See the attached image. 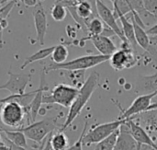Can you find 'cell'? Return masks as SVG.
<instances>
[{
  "label": "cell",
  "mask_w": 157,
  "mask_h": 150,
  "mask_svg": "<svg viewBox=\"0 0 157 150\" xmlns=\"http://www.w3.org/2000/svg\"><path fill=\"white\" fill-rule=\"evenodd\" d=\"M98 83H99V75L96 71H94L88 76L85 83L79 89L78 94L75 100L74 101L73 104L69 108V112L67 113L66 119L59 131L61 132L65 131L79 116V114L81 113V112L83 111V109L86 107V103L92 97L93 93L95 92L96 89L98 88Z\"/></svg>",
  "instance_id": "cell-1"
},
{
  "label": "cell",
  "mask_w": 157,
  "mask_h": 150,
  "mask_svg": "<svg viewBox=\"0 0 157 150\" xmlns=\"http://www.w3.org/2000/svg\"><path fill=\"white\" fill-rule=\"evenodd\" d=\"M109 55L102 54H88L75 58L70 61H66L63 64H50L44 68L46 73L55 70H66V71H77V70H86L93 68L98 65H101L109 60Z\"/></svg>",
  "instance_id": "cell-2"
},
{
  "label": "cell",
  "mask_w": 157,
  "mask_h": 150,
  "mask_svg": "<svg viewBox=\"0 0 157 150\" xmlns=\"http://www.w3.org/2000/svg\"><path fill=\"white\" fill-rule=\"evenodd\" d=\"M28 119L27 110L17 101H9L0 108L1 122L12 129H19L23 127L24 121Z\"/></svg>",
  "instance_id": "cell-3"
},
{
  "label": "cell",
  "mask_w": 157,
  "mask_h": 150,
  "mask_svg": "<svg viewBox=\"0 0 157 150\" xmlns=\"http://www.w3.org/2000/svg\"><path fill=\"white\" fill-rule=\"evenodd\" d=\"M57 118H48L40 120L39 122H34L27 126H23L19 129L28 139L32 140L36 143L41 144L52 133L54 132L56 128Z\"/></svg>",
  "instance_id": "cell-4"
},
{
  "label": "cell",
  "mask_w": 157,
  "mask_h": 150,
  "mask_svg": "<svg viewBox=\"0 0 157 150\" xmlns=\"http://www.w3.org/2000/svg\"><path fill=\"white\" fill-rule=\"evenodd\" d=\"M79 89L66 84H58L51 94L43 96V104H57L63 108H70L78 94Z\"/></svg>",
  "instance_id": "cell-5"
},
{
  "label": "cell",
  "mask_w": 157,
  "mask_h": 150,
  "mask_svg": "<svg viewBox=\"0 0 157 150\" xmlns=\"http://www.w3.org/2000/svg\"><path fill=\"white\" fill-rule=\"evenodd\" d=\"M126 120H117L113 122L99 124L93 125L87 132H86L83 139L84 146H90L92 144H98V142L104 140L115 131L120 129V127L125 124Z\"/></svg>",
  "instance_id": "cell-6"
},
{
  "label": "cell",
  "mask_w": 157,
  "mask_h": 150,
  "mask_svg": "<svg viewBox=\"0 0 157 150\" xmlns=\"http://www.w3.org/2000/svg\"><path fill=\"white\" fill-rule=\"evenodd\" d=\"M109 61L114 70L122 71L134 67L138 63V57L130 42H122L121 49L113 53Z\"/></svg>",
  "instance_id": "cell-7"
},
{
  "label": "cell",
  "mask_w": 157,
  "mask_h": 150,
  "mask_svg": "<svg viewBox=\"0 0 157 150\" xmlns=\"http://www.w3.org/2000/svg\"><path fill=\"white\" fill-rule=\"evenodd\" d=\"M96 6H97L98 16L104 22L106 27L109 28V30H111L114 32V34L117 35L121 39V42H129L124 36L122 29L118 24V18H116L114 11H112L101 0H97Z\"/></svg>",
  "instance_id": "cell-8"
},
{
  "label": "cell",
  "mask_w": 157,
  "mask_h": 150,
  "mask_svg": "<svg viewBox=\"0 0 157 150\" xmlns=\"http://www.w3.org/2000/svg\"><path fill=\"white\" fill-rule=\"evenodd\" d=\"M155 96H157V92L151 94H142L138 96L131 104V106L125 110H123L121 106L119 103H117V105L121 110V114L119 119L128 120L135 115H138L142 112L148 111L150 109V106L152 105V101Z\"/></svg>",
  "instance_id": "cell-9"
},
{
  "label": "cell",
  "mask_w": 157,
  "mask_h": 150,
  "mask_svg": "<svg viewBox=\"0 0 157 150\" xmlns=\"http://www.w3.org/2000/svg\"><path fill=\"white\" fill-rule=\"evenodd\" d=\"M8 80L0 86V90H7L11 95H23L31 80V74H16L8 71Z\"/></svg>",
  "instance_id": "cell-10"
},
{
  "label": "cell",
  "mask_w": 157,
  "mask_h": 150,
  "mask_svg": "<svg viewBox=\"0 0 157 150\" xmlns=\"http://www.w3.org/2000/svg\"><path fill=\"white\" fill-rule=\"evenodd\" d=\"M45 74H46V72L43 69L42 72H41V75H40V87L36 89V93H35L32 101H30V103L28 106L25 107L26 110H27L28 121H29V124L36 122L37 115L40 113L41 105L43 104L42 101H43L44 92L49 89L48 86L46 85V82H45Z\"/></svg>",
  "instance_id": "cell-11"
},
{
  "label": "cell",
  "mask_w": 157,
  "mask_h": 150,
  "mask_svg": "<svg viewBox=\"0 0 157 150\" xmlns=\"http://www.w3.org/2000/svg\"><path fill=\"white\" fill-rule=\"evenodd\" d=\"M125 125L128 127L130 134L138 144L142 146H148L157 148V144L153 140L150 134L134 120L132 119L126 120Z\"/></svg>",
  "instance_id": "cell-12"
},
{
  "label": "cell",
  "mask_w": 157,
  "mask_h": 150,
  "mask_svg": "<svg viewBox=\"0 0 157 150\" xmlns=\"http://www.w3.org/2000/svg\"><path fill=\"white\" fill-rule=\"evenodd\" d=\"M33 19L37 35V41H39L40 45L43 46L48 29V21L45 9L42 6L41 3H38V5L35 6L33 10Z\"/></svg>",
  "instance_id": "cell-13"
},
{
  "label": "cell",
  "mask_w": 157,
  "mask_h": 150,
  "mask_svg": "<svg viewBox=\"0 0 157 150\" xmlns=\"http://www.w3.org/2000/svg\"><path fill=\"white\" fill-rule=\"evenodd\" d=\"M86 41H91L95 48L99 52V54L110 56L115 53L118 48L113 41L106 35H98V36H86L79 41V42H85Z\"/></svg>",
  "instance_id": "cell-14"
},
{
  "label": "cell",
  "mask_w": 157,
  "mask_h": 150,
  "mask_svg": "<svg viewBox=\"0 0 157 150\" xmlns=\"http://www.w3.org/2000/svg\"><path fill=\"white\" fill-rule=\"evenodd\" d=\"M130 119L134 120L148 133L157 134V108L148 110Z\"/></svg>",
  "instance_id": "cell-15"
},
{
  "label": "cell",
  "mask_w": 157,
  "mask_h": 150,
  "mask_svg": "<svg viewBox=\"0 0 157 150\" xmlns=\"http://www.w3.org/2000/svg\"><path fill=\"white\" fill-rule=\"evenodd\" d=\"M139 144L130 134L128 127L123 124L120 127V134L113 150H138Z\"/></svg>",
  "instance_id": "cell-16"
},
{
  "label": "cell",
  "mask_w": 157,
  "mask_h": 150,
  "mask_svg": "<svg viewBox=\"0 0 157 150\" xmlns=\"http://www.w3.org/2000/svg\"><path fill=\"white\" fill-rule=\"evenodd\" d=\"M135 91L141 95L157 92V73L150 76L140 77L135 86Z\"/></svg>",
  "instance_id": "cell-17"
},
{
  "label": "cell",
  "mask_w": 157,
  "mask_h": 150,
  "mask_svg": "<svg viewBox=\"0 0 157 150\" xmlns=\"http://www.w3.org/2000/svg\"><path fill=\"white\" fill-rule=\"evenodd\" d=\"M114 14H115L116 18L121 20V29H122L125 38L127 39V41L131 43V45L132 47H136L137 43H136V40H135V36H134V29H133V24H132V20H130L127 18V16L122 15L121 13L114 11Z\"/></svg>",
  "instance_id": "cell-18"
},
{
  "label": "cell",
  "mask_w": 157,
  "mask_h": 150,
  "mask_svg": "<svg viewBox=\"0 0 157 150\" xmlns=\"http://www.w3.org/2000/svg\"><path fill=\"white\" fill-rule=\"evenodd\" d=\"M1 133L12 143H14L17 146H19L21 148H27L28 149V142H27V137L26 136L19 130H9V129H4L0 128Z\"/></svg>",
  "instance_id": "cell-19"
},
{
  "label": "cell",
  "mask_w": 157,
  "mask_h": 150,
  "mask_svg": "<svg viewBox=\"0 0 157 150\" xmlns=\"http://www.w3.org/2000/svg\"><path fill=\"white\" fill-rule=\"evenodd\" d=\"M132 24H133V29H134V36L136 40L137 45H139L142 49L144 51L147 50L148 45H149V40H150V35L147 33L146 30L140 26L137 22L134 21V19L131 18Z\"/></svg>",
  "instance_id": "cell-20"
},
{
  "label": "cell",
  "mask_w": 157,
  "mask_h": 150,
  "mask_svg": "<svg viewBox=\"0 0 157 150\" xmlns=\"http://www.w3.org/2000/svg\"><path fill=\"white\" fill-rule=\"evenodd\" d=\"M54 46H51V47H46V48H42V49H40L38 50L36 53H34L33 54H31L30 56L27 57L24 61V63L22 64V65L20 66V69L23 70L25 69L28 65L35 63V62H38V61H40V60H43L45 58H47L48 56H51V54L52 53L53 50H54Z\"/></svg>",
  "instance_id": "cell-21"
},
{
  "label": "cell",
  "mask_w": 157,
  "mask_h": 150,
  "mask_svg": "<svg viewBox=\"0 0 157 150\" xmlns=\"http://www.w3.org/2000/svg\"><path fill=\"white\" fill-rule=\"evenodd\" d=\"M105 27L106 25L99 17H94L88 21L86 28V31L88 32L87 36H98L104 34V31L106 30Z\"/></svg>",
  "instance_id": "cell-22"
},
{
  "label": "cell",
  "mask_w": 157,
  "mask_h": 150,
  "mask_svg": "<svg viewBox=\"0 0 157 150\" xmlns=\"http://www.w3.org/2000/svg\"><path fill=\"white\" fill-rule=\"evenodd\" d=\"M68 138L63 132L52 134L51 137V146L52 150H66L68 148Z\"/></svg>",
  "instance_id": "cell-23"
},
{
  "label": "cell",
  "mask_w": 157,
  "mask_h": 150,
  "mask_svg": "<svg viewBox=\"0 0 157 150\" xmlns=\"http://www.w3.org/2000/svg\"><path fill=\"white\" fill-rule=\"evenodd\" d=\"M68 55H69L68 48L66 47L65 44L61 43V44L55 45L54 50L52 53L51 54V57L54 64H63L66 62Z\"/></svg>",
  "instance_id": "cell-24"
},
{
  "label": "cell",
  "mask_w": 157,
  "mask_h": 150,
  "mask_svg": "<svg viewBox=\"0 0 157 150\" xmlns=\"http://www.w3.org/2000/svg\"><path fill=\"white\" fill-rule=\"evenodd\" d=\"M67 12L68 10L66 6L63 5V3L61 0H59L52 6L51 9V16L55 21L61 22L65 19L67 16Z\"/></svg>",
  "instance_id": "cell-25"
},
{
  "label": "cell",
  "mask_w": 157,
  "mask_h": 150,
  "mask_svg": "<svg viewBox=\"0 0 157 150\" xmlns=\"http://www.w3.org/2000/svg\"><path fill=\"white\" fill-rule=\"evenodd\" d=\"M119 134H120V129L115 131L113 134H111L109 136H108L104 140L98 142L96 145V148L94 150H113L116 145Z\"/></svg>",
  "instance_id": "cell-26"
},
{
  "label": "cell",
  "mask_w": 157,
  "mask_h": 150,
  "mask_svg": "<svg viewBox=\"0 0 157 150\" xmlns=\"http://www.w3.org/2000/svg\"><path fill=\"white\" fill-rule=\"evenodd\" d=\"M85 71L86 70H77V71H69L70 74V79L72 81V86L80 89L82 85L85 83Z\"/></svg>",
  "instance_id": "cell-27"
},
{
  "label": "cell",
  "mask_w": 157,
  "mask_h": 150,
  "mask_svg": "<svg viewBox=\"0 0 157 150\" xmlns=\"http://www.w3.org/2000/svg\"><path fill=\"white\" fill-rule=\"evenodd\" d=\"M126 2L129 4L130 7L132 8V14L133 13H137L139 14L141 17L143 16H150L144 9V3H143V0H126Z\"/></svg>",
  "instance_id": "cell-28"
},
{
  "label": "cell",
  "mask_w": 157,
  "mask_h": 150,
  "mask_svg": "<svg viewBox=\"0 0 157 150\" xmlns=\"http://www.w3.org/2000/svg\"><path fill=\"white\" fill-rule=\"evenodd\" d=\"M145 11L152 17L157 18V0H143Z\"/></svg>",
  "instance_id": "cell-29"
},
{
  "label": "cell",
  "mask_w": 157,
  "mask_h": 150,
  "mask_svg": "<svg viewBox=\"0 0 157 150\" xmlns=\"http://www.w3.org/2000/svg\"><path fill=\"white\" fill-rule=\"evenodd\" d=\"M16 3H17V0H9L7 2H6V4L3 6H0V18L6 19L7 17L9 16L11 10L15 6Z\"/></svg>",
  "instance_id": "cell-30"
},
{
  "label": "cell",
  "mask_w": 157,
  "mask_h": 150,
  "mask_svg": "<svg viewBox=\"0 0 157 150\" xmlns=\"http://www.w3.org/2000/svg\"><path fill=\"white\" fill-rule=\"evenodd\" d=\"M87 125H88V123L86 122L85 125L83 127V130H82L79 137H78V139L66 150H83V146H84L83 145V139H84V136H85V134H86V132L87 130Z\"/></svg>",
  "instance_id": "cell-31"
},
{
  "label": "cell",
  "mask_w": 157,
  "mask_h": 150,
  "mask_svg": "<svg viewBox=\"0 0 157 150\" xmlns=\"http://www.w3.org/2000/svg\"><path fill=\"white\" fill-rule=\"evenodd\" d=\"M146 52L153 56H157V35H150L149 45Z\"/></svg>",
  "instance_id": "cell-32"
},
{
  "label": "cell",
  "mask_w": 157,
  "mask_h": 150,
  "mask_svg": "<svg viewBox=\"0 0 157 150\" xmlns=\"http://www.w3.org/2000/svg\"><path fill=\"white\" fill-rule=\"evenodd\" d=\"M1 137H2V140H3V142L8 147V148L9 150H28L27 148H21V147H19V146H17V145H15L14 143H12L11 141H9L2 133H1Z\"/></svg>",
  "instance_id": "cell-33"
},
{
  "label": "cell",
  "mask_w": 157,
  "mask_h": 150,
  "mask_svg": "<svg viewBox=\"0 0 157 150\" xmlns=\"http://www.w3.org/2000/svg\"><path fill=\"white\" fill-rule=\"evenodd\" d=\"M22 95H9V96H7V97H6V98H3V99H0V108L2 107V105L4 104V103H6V102H7V101H17V100H18L20 97H21Z\"/></svg>",
  "instance_id": "cell-34"
},
{
  "label": "cell",
  "mask_w": 157,
  "mask_h": 150,
  "mask_svg": "<svg viewBox=\"0 0 157 150\" xmlns=\"http://www.w3.org/2000/svg\"><path fill=\"white\" fill-rule=\"evenodd\" d=\"M24 5L26 6H29V7H33V6H36L38 5V1L37 0H22Z\"/></svg>",
  "instance_id": "cell-35"
},
{
  "label": "cell",
  "mask_w": 157,
  "mask_h": 150,
  "mask_svg": "<svg viewBox=\"0 0 157 150\" xmlns=\"http://www.w3.org/2000/svg\"><path fill=\"white\" fill-rule=\"evenodd\" d=\"M0 150H9V148L4 142H2V143H0Z\"/></svg>",
  "instance_id": "cell-36"
},
{
  "label": "cell",
  "mask_w": 157,
  "mask_h": 150,
  "mask_svg": "<svg viewBox=\"0 0 157 150\" xmlns=\"http://www.w3.org/2000/svg\"><path fill=\"white\" fill-rule=\"evenodd\" d=\"M4 45V40H3V30H0V48H2Z\"/></svg>",
  "instance_id": "cell-37"
},
{
  "label": "cell",
  "mask_w": 157,
  "mask_h": 150,
  "mask_svg": "<svg viewBox=\"0 0 157 150\" xmlns=\"http://www.w3.org/2000/svg\"><path fill=\"white\" fill-rule=\"evenodd\" d=\"M142 150H157V148L148 147V146H142Z\"/></svg>",
  "instance_id": "cell-38"
},
{
  "label": "cell",
  "mask_w": 157,
  "mask_h": 150,
  "mask_svg": "<svg viewBox=\"0 0 157 150\" xmlns=\"http://www.w3.org/2000/svg\"><path fill=\"white\" fill-rule=\"evenodd\" d=\"M6 2V0H0V4L2 5V4H4Z\"/></svg>",
  "instance_id": "cell-39"
},
{
  "label": "cell",
  "mask_w": 157,
  "mask_h": 150,
  "mask_svg": "<svg viewBox=\"0 0 157 150\" xmlns=\"http://www.w3.org/2000/svg\"><path fill=\"white\" fill-rule=\"evenodd\" d=\"M138 150H142V145L139 144V148H138Z\"/></svg>",
  "instance_id": "cell-40"
},
{
  "label": "cell",
  "mask_w": 157,
  "mask_h": 150,
  "mask_svg": "<svg viewBox=\"0 0 157 150\" xmlns=\"http://www.w3.org/2000/svg\"><path fill=\"white\" fill-rule=\"evenodd\" d=\"M7 1H9V0H6V2H7ZM6 2H5V3H6Z\"/></svg>",
  "instance_id": "cell-41"
},
{
  "label": "cell",
  "mask_w": 157,
  "mask_h": 150,
  "mask_svg": "<svg viewBox=\"0 0 157 150\" xmlns=\"http://www.w3.org/2000/svg\"><path fill=\"white\" fill-rule=\"evenodd\" d=\"M0 5H1V4H0Z\"/></svg>",
  "instance_id": "cell-42"
}]
</instances>
